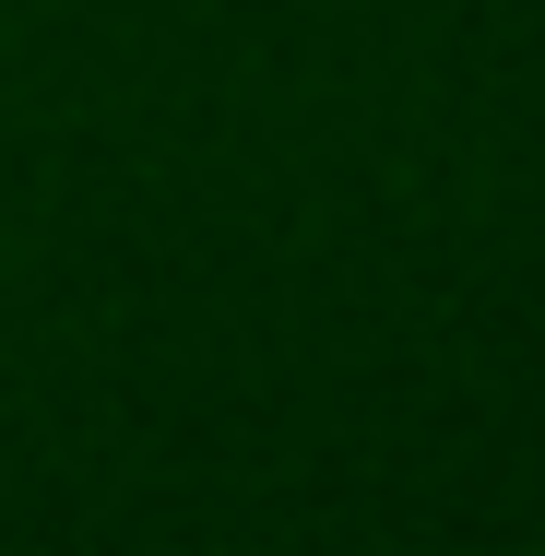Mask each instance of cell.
I'll return each mask as SVG.
<instances>
[]
</instances>
